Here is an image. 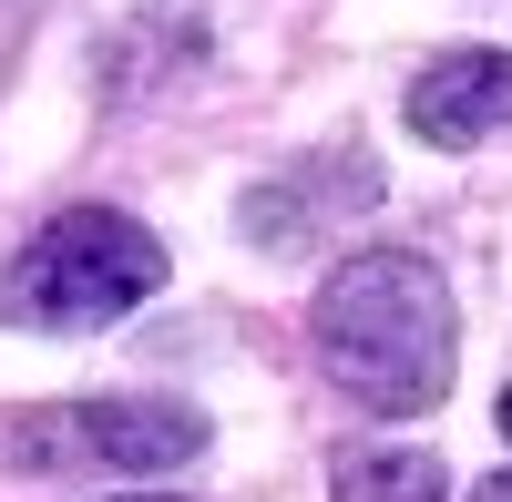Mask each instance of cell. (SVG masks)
<instances>
[{
    "label": "cell",
    "instance_id": "obj_8",
    "mask_svg": "<svg viewBox=\"0 0 512 502\" xmlns=\"http://www.w3.org/2000/svg\"><path fill=\"white\" fill-rule=\"evenodd\" d=\"M502 441H512V390H502Z\"/></svg>",
    "mask_w": 512,
    "mask_h": 502
},
{
    "label": "cell",
    "instance_id": "obj_3",
    "mask_svg": "<svg viewBox=\"0 0 512 502\" xmlns=\"http://www.w3.org/2000/svg\"><path fill=\"white\" fill-rule=\"evenodd\" d=\"M216 441L205 431V410L185 400H62V410H21V431H11V462L21 472H113V482H134V472H175L195 462V451Z\"/></svg>",
    "mask_w": 512,
    "mask_h": 502
},
{
    "label": "cell",
    "instance_id": "obj_2",
    "mask_svg": "<svg viewBox=\"0 0 512 502\" xmlns=\"http://www.w3.org/2000/svg\"><path fill=\"white\" fill-rule=\"evenodd\" d=\"M154 287H164V246L134 216H113V205H62V216L31 226V246L0 267V318L82 339V328L134 318Z\"/></svg>",
    "mask_w": 512,
    "mask_h": 502
},
{
    "label": "cell",
    "instance_id": "obj_5",
    "mask_svg": "<svg viewBox=\"0 0 512 502\" xmlns=\"http://www.w3.org/2000/svg\"><path fill=\"white\" fill-rule=\"evenodd\" d=\"M369 195H379V175H369V164L349 154V164H338V185H308V175H297V185H256V195H246V236H256V246L318 236L328 216H359Z\"/></svg>",
    "mask_w": 512,
    "mask_h": 502
},
{
    "label": "cell",
    "instance_id": "obj_4",
    "mask_svg": "<svg viewBox=\"0 0 512 502\" xmlns=\"http://www.w3.org/2000/svg\"><path fill=\"white\" fill-rule=\"evenodd\" d=\"M400 113H410V134L441 144V154L492 144L502 123H512V52H441V62L400 93Z\"/></svg>",
    "mask_w": 512,
    "mask_h": 502
},
{
    "label": "cell",
    "instance_id": "obj_1",
    "mask_svg": "<svg viewBox=\"0 0 512 502\" xmlns=\"http://www.w3.org/2000/svg\"><path fill=\"white\" fill-rule=\"evenodd\" d=\"M308 349H318V369L359 410H379V421H420V410H441L451 359H461L451 277L420 257V246H359V257H338V277L318 287Z\"/></svg>",
    "mask_w": 512,
    "mask_h": 502
},
{
    "label": "cell",
    "instance_id": "obj_6",
    "mask_svg": "<svg viewBox=\"0 0 512 502\" xmlns=\"http://www.w3.org/2000/svg\"><path fill=\"white\" fill-rule=\"evenodd\" d=\"M338 502H451L431 451H349L338 462Z\"/></svg>",
    "mask_w": 512,
    "mask_h": 502
},
{
    "label": "cell",
    "instance_id": "obj_7",
    "mask_svg": "<svg viewBox=\"0 0 512 502\" xmlns=\"http://www.w3.org/2000/svg\"><path fill=\"white\" fill-rule=\"evenodd\" d=\"M472 502H512V472H482V482H472Z\"/></svg>",
    "mask_w": 512,
    "mask_h": 502
}]
</instances>
